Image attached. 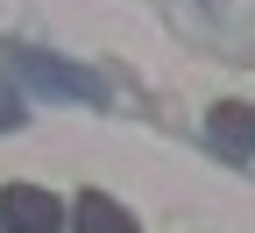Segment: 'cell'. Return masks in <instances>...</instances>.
Returning <instances> with one entry per match:
<instances>
[{
  "label": "cell",
  "instance_id": "1",
  "mask_svg": "<svg viewBox=\"0 0 255 233\" xmlns=\"http://www.w3.org/2000/svg\"><path fill=\"white\" fill-rule=\"evenodd\" d=\"M14 64H21L28 85H43V92H57V99H107V85L92 78V71L57 64V57H43V50H14Z\"/></svg>",
  "mask_w": 255,
  "mask_h": 233
},
{
  "label": "cell",
  "instance_id": "2",
  "mask_svg": "<svg viewBox=\"0 0 255 233\" xmlns=\"http://www.w3.org/2000/svg\"><path fill=\"white\" fill-rule=\"evenodd\" d=\"M0 226H7V233H57L64 226V205L50 191H36V184H7V191H0Z\"/></svg>",
  "mask_w": 255,
  "mask_h": 233
},
{
  "label": "cell",
  "instance_id": "3",
  "mask_svg": "<svg viewBox=\"0 0 255 233\" xmlns=\"http://www.w3.org/2000/svg\"><path fill=\"white\" fill-rule=\"evenodd\" d=\"M71 226H78V233H135V219H128L114 198H100V191H85V198H78Z\"/></svg>",
  "mask_w": 255,
  "mask_h": 233
},
{
  "label": "cell",
  "instance_id": "4",
  "mask_svg": "<svg viewBox=\"0 0 255 233\" xmlns=\"http://www.w3.org/2000/svg\"><path fill=\"white\" fill-rule=\"evenodd\" d=\"M206 127H213V142H227L234 155L255 142V113H248V106H213V120H206Z\"/></svg>",
  "mask_w": 255,
  "mask_h": 233
},
{
  "label": "cell",
  "instance_id": "5",
  "mask_svg": "<svg viewBox=\"0 0 255 233\" xmlns=\"http://www.w3.org/2000/svg\"><path fill=\"white\" fill-rule=\"evenodd\" d=\"M7 127H21V99H14V85H0V135Z\"/></svg>",
  "mask_w": 255,
  "mask_h": 233
}]
</instances>
